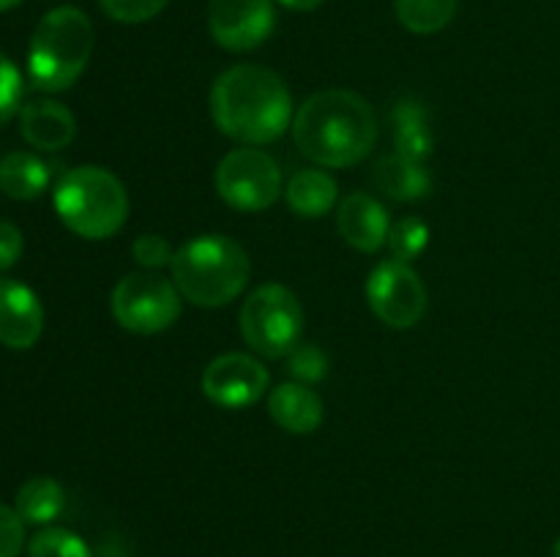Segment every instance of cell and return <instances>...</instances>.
<instances>
[{
  "label": "cell",
  "instance_id": "cell-6",
  "mask_svg": "<svg viewBox=\"0 0 560 557\" xmlns=\"http://www.w3.org/2000/svg\"><path fill=\"white\" fill-rule=\"evenodd\" d=\"M241 336L268 360L288 358L304 336V309L293 289L268 282L241 306Z\"/></svg>",
  "mask_w": 560,
  "mask_h": 557
},
{
  "label": "cell",
  "instance_id": "cell-1",
  "mask_svg": "<svg viewBox=\"0 0 560 557\" xmlns=\"http://www.w3.org/2000/svg\"><path fill=\"white\" fill-rule=\"evenodd\" d=\"M211 118L224 137L241 145H271L293 129V96L277 71L238 63L213 82Z\"/></svg>",
  "mask_w": 560,
  "mask_h": 557
},
{
  "label": "cell",
  "instance_id": "cell-4",
  "mask_svg": "<svg viewBox=\"0 0 560 557\" xmlns=\"http://www.w3.org/2000/svg\"><path fill=\"white\" fill-rule=\"evenodd\" d=\"M52 202L60 222L85 240L113 238L129 218V191L118 175L96 164H82L60 175Z\"/></svg>",
  "mask_w": 560,
  "mask_h": 557
},
{
  "label": "cell",
  "instance_id": "cell-18",
  "mask_svg": "<svg viewBox=\"0 0 560 557\" xmlns=\"http://www.w3.org/2000/svg\"><path fill=\"white\" fill-rule=\"evenodd\" d=\"M375 183L386 197L397 202H413L430 194L432 175L427 164L410 162L402 156H386L375 167Z\"/></svg>",
  "mask_w": 560,
  "mask_h": 557
},
{
  "label": "cell",
  "instance_id": "cell-8",
  "mask_svg": "<svg viewBox=\"0 0 560 557\" xmlns=\"http://www.w3.org/2000/svg\"><path fill=\"white\" fill-rule=\"evenodd\" d=\"M213 183L233 211L260 213L282 197V169L260 147H235L219 162Z\"/></svg>",
  "mask_w": 560,
  "mask_h": 557
},
{
  "label": "cell",
  "instance_id": "cell-19",
  "mask_svg": "<svg viewBox=\"0 0 560 557\" xmlns=\"http://www.w3.org/2000/svg\"><path fill=\"white\" fill-rule=\"evenodd\" d=\"M49 186V164L36 153L14 151L0 158V191L11 200H36Z\"/></svg>",
  "mask_w": 560,
  "mask_h": 557
},
{
  "label": "cell",
  "instance_id": "cell-3",
  "mask_svg": "<svg viewBox=\"0 0 560 557\" xmlns=\"http://www.w3.org/2000/svg\"><path fill=\"white\" fill-rule=\"evenodd\" d=\"M170 271L180 298L200 309H217L244 293L252 262L238 240L211 233L186 240L180 249H175Z\"/></svg>",
  "mask_w": 560,
  "mask_h": 557
},
{
  "label": "cell",
  "instance_id": "cell-11",
  "mask_svg": "<svg viewBox=\"0 0 560 557\" xmlns=\"http://www.w3.org/2000/svg\"><path fill=\"white\" fill-rule=\"evenodd\" d=\"M271 386V375L257 358L244 353H224L202 371V393L217 407L244 410L262 399Z\"/></svg>",
  "mask_w": 560,
  "mask_h": 557
},
{
  "label": "cell",
  "instance_id": "cell-22",
  "mask_svg": "<svg viewBox=\"0 0 560 557\" xmlns=\"http://www.w3.org/2000/svg\"><path fill=\"white\" fill-rule=\"evenodd\" d=\"M388 251H392V260L399 262H413L421 251L430 246V227H427L424 218L419 216H405L399 222L392 224L386 240Z\"/></svg>",
  "mask_w": 560,
  "mask_h": 557
},
{
  "label": "cell",
  "instance_id": "cell-17",
  "mask_svg": "<svg viewBox=\"0 0 560 557\" xmlns=\"http://www.w3.org/2000/svg\"><path fill=\"white\" fill-rule=\"evenodd\" d=\"M337 180L326 169H299L284 186V200L290 211L301 218H320L337 205Z\"/></svg>",
  "mask_w": 560,
  "mask_h": 557
},
{
  "label": "cell",
  "instance_id": "cell-31",
  "mask_svg": "<svg viewBox=\"0 0 560 557\" xmlns=\"http://www.w3.org/2000/svg\"><path fill=\"white\" fill-rule=\"evenodd\" d=\"M22 0H0V11H9V9H14V5H20Z\"/></svg>",
  "mask_w": 560,
  "mask_h": 557
},
{
  "label": "cell",
  "instance_id": "cell-14",
  "mask_svg": "<svg viewBox=\"0 0 560 557\" xmlns=\"http://www.w3.org/2000/svg\"><path fill=\"white\" fill-rule=\"evenodd\" d=\"M20 131L38 151H63L77 137V120L66 104L55 98H33L20 109Z\"/></svg>",
  "mask_w": 560,
  "mask_h": 557
},
{
  "label": "cell",
  "instance_id": "cell-5",
  "mask_svg": "<svg viewBox=\"0 0 560 557\" xmlns=\"http://www.w3.org/2000/svg\"><path fill=\"white\" fill-rule=\"evenodd\" d=\"M93 52V25L74 5L42 16L27 47V74L44 93L69 91Z\"/></svg>",
  "mask_w": 560,
  "mask_h": 557
},
{
  "label": "cell",
  "instance_id": "cell-26",
  "mask_svg": "<svg viewBox=\"0 0 560 557\" xmlns=\"http://www.w3.org/2000/svg\"><path fill=\"white\" fill-rule=\"evenodd\" d=\"M22 109V74L3 52H0V129Z\"/></svg>",
  "mask_w": 560,
  "mask_h": 557
},
{
  "label": "cell",
  "instance_id": "cell-15",
  "mask_svg": "<svg viewBox=\"0 0 560 557\" xmlns=\"http://www.w3.org/2000/svg\"><path fill=\"white\" fill-rule=\"evenodd\" d=\"M268 413L290 435H312L320 429L326 418L320 393L312 391L304 382H282L268 396Z\"/></svg>",
  "mask_w": 560,
  "mask_h": 557
},
{
  "label": "cell",
  "instance_id": "cell-23",
  "mask_svg": "<svg viewBox=\"0 0 560 557\" xmlns=\"http://www.w3.org/2000/svg\"><path fill=\"white\" fill-rule=\"evenodd\" d=\"M31 557H93L91 546L66 528H44L27 544Z\"/></svg>",
  "mask_w": 560,
  "mask_h": 557
},
{
  "label": "cell",
  "instance_id": "cell-28",
  "mask_svg": "<svg viewBox=\"0 0 560 557\" xmlns=\"http://www.w3.org/2000/svg\"><path fill=\"white\" fill-rule=\"evenodd\" d=\"M22 546H25V522L16 508L0 502V557H20Z\"/></svg>",
  "mask_w": 560,
  "mask_h": 557
},
{
  "label": "cell",
  "instance_id": "cell-21",
  "mask_svg": "<svg viewBox=\"0 0 560 557\" xmlns=\"http://www.w3.org/2000/svg\"><path fill=\"white\" fill-rule=\"evenodd\" d=\"M397 20L416 36H432L457 16L459 0H394Z\"/></svg>",
  "mask_w": 560,
  "mask_h": 557
},
{
  "label": "cell",
  "instance_id": "cell-7",
  "mask_svg": "<svg viewBox=\"0 0 560 557\" xmlns=\"http://www.w3.org/2000/svg\"><path fill=\"white\" fill-rule=\"evenodd\" d=\"M180 298L178 287L170 278L159 273L140 271L129 273L120 278L109 298L115 322L124 331L140 333V336H153L173 325L180 317Z\"/></svg>",
  "mask_w": 560,
  "mask_h": 557
},
{
  "label": "cell",
  "instance_id": "cell-10",
  "mask_svg": "<svg viewBox=\"0 0 560 557\" xmlns=\"http://www.w3.org/2000/svg\"><path fill=\"white\" fill-rule=\"evenodd\" d=\"M277 25L273 0H211L208 31L228 52H252L268 42Z\"/></svg>",
  "mask_w": 560,
  "mask_h": 557
},
{
  "label": "cell",
  "instance_id": "cell-30",
  "mask_svg": "<svg viewBox=\"0 0 560 557\" xmlns=\"http://www.w3.org/2000/svg\"><path fill=\"white\" fill-rule=\"evenodd\" d=\"M277 3H282L284 9H290V11H315V9H320L326 0H277Z\"/></svg>",
  "mask_w": 560,
  "mask_h": 557
},
{
  "label": "cell",
  "instance_id": "cell-29",
  "mask_svg": "<svg viewBox=\"0 0 560 557\" xmlns=\"http://www.w3.org/2000/svg\"><path fill=\"white\" fill-rule=\"evenodd\" d=\"M25 240H22V229L11 222H0V271H9L20 262Z\"/></svg>",
  "mask_w": 560,
  "mask_h": 557
},
{
  "label": "cell",
  "instance_id": "cell-9",
  "mask_svg": "<svg viewBox=\"0 0 560 557\" xmlns=\"http://www.w3.org/2000/svg\"><path fill=\"white\" fill-rule=\"evenodd\" d=\"M366 300L377 320L388 328L419 325L427 311V287L410 262L383 260L366 278Z\"/></svg>",
  "mask_w": 560,
  "mask_h": 557
},
{
  "label": "cell",
  "instance_id": "cell-13",
  "mask_svg": "<svg viewBox=\"0 0 560 557\" xmlns=\"http://www.w3.org/2000/svg\"><path fill=\"white\" fill-rule=\"evenodd\" d=\"M337 229L345 244L353 246L355 251L375 254L386 246L392 222H388L386 208L375 197L366 194V191H353V194L339 202Z\"/></svg>",
  "mask_w": 560,
  "mask_h": 557
},
{
  "label": "cell",
  "instance_id": "cell-27",
  "mask_svg": "<svg viewBox=\"0 0 560 557\" xmlns=\"http://www.w3.org/2000/svg\"><path fill=\"white\" fill-rule=\"evenodd\" d=\"M131 254H135V260L140 262L145 271H159V268L173 265L175 251H173V246L162 238V235L145 233V235H140L135 244H131Z\"/></svg>",
  "mask_w": 560,
  "mask_h": 557
},
{
  "label": "cell",
  "instance_id": "cell-25",
  "mask_svg": "<svg viewBox=\"0 0 560 557\" xmlns=\"http://www.w3.org/2000/svg\"><path fill=\"white\" fill-rule=\"evenodd\" d=\"M98 3L109 20L124 22V25H140V22L162 14L170 0H98Z\"/></svg>",
  "mask_w": 560,
  "mask_h": 557
},
{
  "label": "cell",
  "instance_id": "cell-24",
  "mask_svg": "<svg viewBox=\"0 0 560 557\" xmlns=\"http://www.w3.org/2000/svg\"><path fill=\"white\" fill-rule=\"evenodd\" d=\"M288 371L295 382H304V386L320 382L328 375V355L317 344H299L288 355Z\"/></svg>",
  "mask_w": 560,
  "mask_h": 557
},
{
  "label": "cell",
  "instance_id": "cell-12",
  "mask_svg": "<svg viewBox=\"0 0 560 557\" xmlns=\"http://www.w3.org/2000/svg\"><path fill=\"white\" fill-rule=\"evenodd\" d=\"M44 306L27 284L0 278V344L9 349H31L42 339Z\"/></svg>",
  "mask_w": 560,
  "mask_h": 557
},
{
  "label": "cell",
  "instance_id": "cell-2",
  "mask_svg": "<svg viewBox=\"0 0 560 557\" xmlns=\"http://www.w3.org/2000/svg\"><path fill=\"white\" fill-rule=\"evenodd\" d=\"M293 140L301 156L317 167H355L377 142L375 109L355 91H320L295 112Z\"/></svg>",
  "mask_w": 560,
  "mask_h": 557
},
{
  "label": "cell",
  "instance_id": "cell-16",
  "mask_svg": "<svg viewBox=\"0 0 560 557\" xmlns=\"http://www.w3.org/2000/svg\"><path fill=\"white\" fill-rule=\"evenodd\" d=\"M392 123L397 156L427 164V158L435 151V131H432L424 104L416 102V98H402V102L394 104Z\"/></svg>",
  "mask_w": 560,
  "mask_h": 557
},
{
  "label": "cell",
  "instance_id": "cell-20",
  "mask_svg": "<svg viewBox=\"0 0 560 557\" xmlns=\"http://www.w3.org/2000/svg\"><path fill=\"white\" fill-rule=\"evenodd\" d=\"M66 506V491L49 475H33L16 491L14 508L25 524H49L60 517Z\"/></svg>",
  "mask_w": 560,
  "mask_h": 557
},
{
  "label": "cell",
  "instance_id": "cell-32",
  "mask_svg": "<svg viewBox=\"0 0 560 557\" xmlns=\"http://www.w3.org/2000/svg\"><path fill=\"white\" fill-rule=\"evenodd\" d=\"M552 557H560V538L556 541V546H552Z\"/></svg>",
  "mask_w": 560,
  "mask_h": 557
}]
</instances>
